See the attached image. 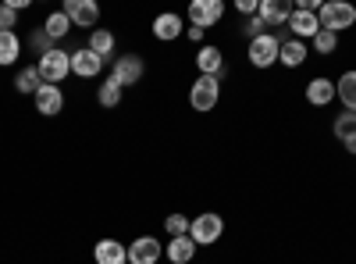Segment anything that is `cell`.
Returning a JSON list of instances; mask_svg holds the SVG:
<instances>
[{
    "label": "cell",
    "instance_id": "1",
    "mask_svg": "<svg viewBox=\"0 0 356 264\" xmlns=\"http://www.w3.org/2000/svg\"><path fill=\"white\" fill-rule=\"evenodd\" d=\"M317 22H321L324 33H335L339 36V33H346V29L356 25V8L346 4V0H328V4H321Z\"/></svg>",
    "mask_w": 356,
    "mask_h": 264
},
{
    "label": "cell",
    "instance_id": "2",
    "mask_svg": "<svg viewBox=\"0 0 356 264\" xmlns=\"http://www.w3.org/2000/svg\"><path fill=\"white\" fill-rule=\"evenodd\" d=\"M36 72L47 86H61L68 75H72V54H65L61 47H54L50 54L36 57Z\"/></svg>",
    "mask_w": 356,
    "mask_h": 264
},
{
    "label": "cell",
    "instance_id": "3",
    "mask_svg": "<svg viewBox=\"0 0 356 264\" xmlns=\"http://www.w3.org/2000/svg\"><path fill=\"white\" fill-rule=\"evenodd\" d=\"M221 236H225V218L214 215V211H203V215L193 218V225H189V240H193L196 247H214Z\"/></svg>",
    "mask_w": 356,
    "mask_h": 264
},
{
    "label": "cell",
    "instance_id": "4",
    "mask_svg": "<svg viewBox=\"0 0 356 264\" xmlns=\"http://www.w3.org/2000/svg\"><path fill=\"white\" fill-rule=\"evenodd\" d=\"M218 100H221V79H214V75H200V79L193 82V90H189V104H193V111L207 114V111H214V107H218Z\"/></svg>",
    "mask_w": 356,
    "mask_h": 264
},
{
    "label": "cell",
    "instance_id": "5",
    "mask_svg": "<svg viewBox=\"0 0 356 264\" xmlns=\"http://www.w3.org/2000/svg\"><path fill=\"white\" fill-rule=\"evenodd\" d=\"M278 50H282V40L271 36V33H264V36L250 40L246 57H250L253 68H271V65H278Z\"/></svg>",
    "mask_w": 356,
    "mask_h": 264
},
{
    "label": "cell",
    "instance_id": "6",
    "mask_svg": "<svg viewBox=\"0 0 356 264\" xmlns=\"http://www.w3.org/2000/svg\"><path fill=\"white\" fill-rule=\"evenodd\" d=\"M143 72H146V65H143L139 54H122V57H114V65H111V79L122 86V90L136 86L143 79Z\"/></svg>",
    "mask_w": 356,
    "mask_h": 264
},
{
    "label": "cell",
    "instance_id": "7",
    "mask_svg": "<svg viewBox=\"0 0 356 264\" xmlns=\"http://www.w3.org/2000/svg\"><path fill=\"white\" fill-rule=\"evenodd\" d=\"M186 18H189V25H196V29H211V25H218V22L225 18V4H221V0H193L189 11H186Z\"/></svg>",
    "mask_w": 356,
    "mask_h": 264
},
{
    "label": "cell",
    "instance_id": "8",
    "mask_svg": "<svg viewBox=\"0 0 356 264\" xmlns=\"http://www.w3.org/2000/svg\"><path fill=\"white\" fill-rule=\"evenodd\" d=\"M61 11L72 18V25L89 29V33H93L97 22H100V8L93 4V0H65V8H61Z\"/></svg>",
    "mask_w": 356,
    "mask_h": 264
},
{
    "label": "cell",
    "instance_id": "9",
    "mask_svg": "<svg viewBox=\"0 0 356 264\" xmlns=\"http://www.w3.org/2000/svg\"><path fill=\"white\" fill-rule=\"evenodd\" d=\"M289 33H292V40H314L317 33H321V22H317V15L314 11H300V8H292V15H289Z\"/></svg>",
    "mask_w": 356,
    "mask_h": 264
},
{
    "label": "cell",
    "instance_id": "10",
    "mask_svg": "<svg viewBox=\"0 0 356 264\" xmlns=\"http://www.w3.org/2000/svg\"><path fill=\"white\" fill-rule=\"evenodd\" d=\"M161 257H164V247L154 236H139L129 243V264H157Z\"/></svg>",
    "mask_w": 356,
    "mask_h": 264
},
{
    "label": "cell",
    "instance_id": "11",
    "mask_svg": "<svg viewBox=\"0 0 356 264\" xmlns=\"http://www.w3.org/2000/svg\"><path fill=\"white\" fill-rule=\"evenodd\" d=\"M36 111L43 114V118H54V114H61L65 111V90H61V86H40V90H36Z\"/></svg>",
    "mask_w": 356,
    "mask_h": 264
},
{
    "label": "cell",
    "instance_id": "12",
    "mask_svg": "<svg viewBox=\"0 0 356 264\" xmlns=\"http://www.w3.org/2000/svg\"><path fill=\"white\" fill-rule=\"evenodd\" d=\"M100 72H104V57H97L89 47H82V50L72 54V75H79V79H97Z\"/></svg>",
    "mask_w": 356,
    "mask_h": 264
},
{
    "label": "cell",
    "instance_id": "13",
    "mask_svg": "<svg viewBox=\"0 0 356 264\" xmlns=\"http://www.w3.org/2000/svg\"><path fill=\"white\" fill-rule=\"evenodd\" d=\"M154 36L161 40V43H171V40H178L182 36V29H186V22H182V15L178 11H164V15H157L154 18Z\"/></svg>",
    "mask_w": 356,
    "mask_h": 264
},
{
    "label": "cell",
    "instance_id": "14",
    "mask_svg": "<svg viewBox=\"0 0 356 264\" xmlns=\"http://www.w3.org/2000/svg\"><path fill=\"white\" fill-rule=\"evenodd\" d=\"M196 68H200V75H214V79H221V75H225V54H221V47H214V43L200 47V54H196Z\"/></svg>",
    "mask_w": 356,
    "mask_h": 264
},
{
    "label": "cell",
    "instance_id": "15",
    "mask_svg": "<svg viewBox=\"0 0 356 264\" xmlns=\"http://www.w3.org/2000/svg\"><path fill=\"white\" fill-rule=\"evenodd\" d=\"M93 261L97 264H129V247L122 240H100L93 247Z\"/></svg>",
    "mask_w": 356,
    "mask_h": 264
},
{
    "label": "cell",
    "instance_id": "16",
    "mask_svg": "<svg viewBox=\"0 0 356 264\" xmlns=\"http://www.w3.org/2000/svg\"><path fill=\"white\" fill-rule=\"evenodd\" d=\"M292 15V4L289 0H260V8H257V18L264 25H285Z\"/></svg>",
    "mask_w": 356,
    "mask_h": 264
},
{
    "label": "cell",
    "instance_id": "17",
    "mask_svg": "<svg viewBox=\"0 0 356 264\" xmlns=\"http://www.w3.org/2000/svg\"><path fill=\"white\" fill-rule=\"evenodd\" d=\"M307 100H310L314 107H328V104L335 100V82L324 79V75L310 79V82H307Z\"/></svg>",
    "mask_w": 356,
    "mask_h": 264
},
{
    "label": "cell",
    "instance_id": "18",
    "mask_svg": "<svg viewBox=\"0 0 356 264\" xmlns=\"http://www.w3.org/2000/svg\"><path fill=\"white\" fill-rule=\"evenodd\" d=\"M307 61V43L303 40H282V50H278V65H285V68H300Z\"/></svg>",
    "mask_w": 356,
    "mask_h": 264
},
{
    "label": "cell",
    "instance_id": "19",
    "mask_svg": "<svg viewBox=\"0 0 356 264\" xmlns=\"http://www.w3.org/2000/svg\"><path fill=\"white\" fill-rule=\"evenodd\" d=\"M335 100H342V107L356 114V68L353 72H342L335 79Z\"/></svg>",
    "mask_w": 356,
    "mask_h": 264
},
{
    "label": "cell",
    "instance_id": "20",
    "mask_svg": "<svg viewBox=\"0 0 356 264\" xmlns=\"http://www.w3.org/2000/svg\"><path fill=\"white\" fill-rule=\"evenodd\" d=\"M164 257H168L171 264H189V261L196 257V243H193L189 236H175V240L164 247Z\"/></svg>",
    "mask_w": 356,
    "mask_h": 264
},
{
    "label": "cell",
    "instance_id": "21",
    "mask_svg": "<svg viewBox=\"0 0 356 264\" xmlns=\"http://www.w3.org/2000/svg\"><path fill=\"white\" fill-rule=\"evenodd\" d=\"M43 33L57 43V40H65L68 33H72V18L65 15V11H54V15H47V22H43Z\"/></svg>",
    "mask_w": 356,
    "mask_h": 264
},
{
    "label": "cell",
    "instance_id": "22",
    "mask_svg": "<svg viewBox=\"0 0 356 264\" xmlns=\"http://www.w3.org/2000/svg\"><path fill=\"white\" fill-rule=\"evenodd\" d=\"M18 57H22V40H18V33H0V68L15 65Z\"/></svg>",
    "mask_w": 356,
    "mask_h": 264
},
{
    "label": "cell",
    "instance_id": "23",
    "mask_svg": "<svg viewBox=\"0 0 356 264\" xmlns=\"http://www.w3.org/2000/svg\"><path fill=\"white\" fill-rule=\"evenodd\" d=\"M40 86H43V79H40L36 65H29V68H22V72L15 75V90H18V93H25V97H36Z\"/></svg>",
    "mask_w": 356,
    "mask_h": 264
},
{
    "label": "cell",
    "instance_id": "24",
    "mask_svg": "<svg viewBox=\"0 0 356 264\" xmlns=\"http://www.w3.org/2000/svg\"><path fill=\"white\" fill-rule=\"evenodd\" d=\"M89 50H93L97 57H107L114 54V33H107V29H93V33H89V43H86Z\"/></svg>",
    "mask_w": 356,
    "mask_h": 264
},
{
    "label": "cell",
    "instance_id": "25",
    "mask_svg": "<svg viewBox=\"0 0 356 264\" xmlns=\"http://www.w3.org/2000/svg\"><path fill=\"white\" fill-rule=\"evenodd\" d=\"M122 93H125L122 86H118L114 79H107L97 90V100H100V107H118V104H122Z\"/></svg>",
    "mask_w": 356,
    "mask_h": 264
},
{
    "label": "cell",
    "instance_id": "26",
    "mask_svg": "<svg viewBox=\"0 0 356 264\" xmlns=\"http://www.w3.org/2000/svg\"><path fill=\"white\" fill-rule=\"evenodd\" d=\"M332 132H335V139H339V143H342V139H349V136H356V114H353V111L339 114L335 125H332Z\"/></svg>",
    "mask_w": 356,
    "mask_h": 264
},
{
    "label": "cell",
    "instance_id": "27",
    "mask_svg": "<svg viewBox=\"0 0 356 264\" xmlns=\"http://www.w3.org/2000/svg\"><path fill=\"white\" fill-rule=\"evenodd\" d=\"M189 225H193V218H186V215H168L164 218V232L175 240V236H189Z\"/></svg>",
    "mask_w": 356,
    "mask_h": 264
},
{
    "label": "cell",
    "instance_id": "28",
    "mask_svg": "<svg viewBox=\"0 0 356 264\" xmlns=\"http://www.w3.org/2000/svg\"><path fill=\"white\" fill-rule=\"evenodd\" d=\"M335 47H339V36L335 33H324V29H321V33L314 36V50L317 54H335Z\"/></svg>",
    "mask_w": 356,
    "mask_h": 264
},
{
    "label": "cell",
    "instance_id": "29",
    "mask_svg": "<svg viewBox=\"0 0 356 264\" xmlns=\"http://www.w3.org/2000/svg\"><path fill=\"white\" fill-rule=\"evenodd\" d=\"M15 25H18V11L4 0V4H0V33H15Z\"/></svg>",
    "mask_w": 356,
    "mask_h": 264
},
{
    "label": "cell",
    "instance_id": "30",
    "mask_svg": "<svg viewBox=\"0 0 356 264\" xmlns=\"http://www.w3.org/2000/svg\"><path fill=\"white\" fill-rule=\"evenodd\" d=\"M29 43H33V50H36L40 57L54 50V40H50V36L43 33V29H33V36H29Z\"/></svg>",
    "mask_w": 356,
    "mask_h": 264
},
{
    "label": "cell",
    "instance_id": "31",
    "mask_svg": "<svg viewBox=\"0 0 356 264\" xmlns=\"http://www.w3.org/2000/svg\"><path fill=\"white\" fill-rule=\"evenodd\" d=\"M264 29H267V25H264V22H260V18L253 15V18H246V25H243V33H246L250 40H257V36H264Z\"/></svg>",
    "mask_w": 356,
    "mask_h": 264
},
{
    "label": "cell",
    "instance_id": "32",
    "mask_svg": "<svg viewBox=\"0 0 356 264\" xmlns=\"http://www.w3.org/2000/svg\"><path fill=\"white\" fill-rule=\"evenodd\" d=\"M257 8H260V0H235V11L246 15V18H253V15H257Z\"/></svg>",
    "mask_w": 356,
    "mask_h": 264
},
{
    "label": "cell",
    "instance_id": "33",
    "mask_svg": "<svg viewBox=\"0 0 356 264\" xmlns=\"http://www.w3.org/2000/svg\"><path fill=\"white\" fill-rule=\"evenodd\" d=\"M186 33H189V40H196V43L203 40V29H196V25H189V29H186Z\"/></svg>",
    "mask_w": 356,
    "mask_h": 264
},
{
    "label": "cell",
    "instance_id": "34",
    "mask_svg": "<svg viewBox=\"0 0 356 264\" xmlns=\"http://www.w3.org/2000/svg\"><path fill=\"white\" fill-rule=\"evenodd\" d=\"M342 146H346V150H349V154H356V136H349V139H342Z\"/></svg>",
    "mask_w": 356,
    "mask_h": 264
}]
</instances>
